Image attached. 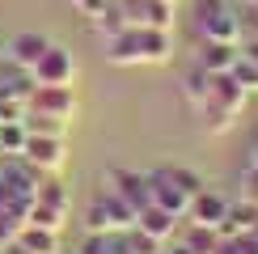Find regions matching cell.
Listing matches in <instances>:
<instances>
[{
    "label": "cell",
    "mask_w": 258,
    "mask_h": 254,
    "mask_svg": "<svg viewBox=\"0 0 258 254\" xmlns=\"http://www.w3.org/2000/svg\"><path fill=\"white\" fill-rule=\"evenodd\" d=\"M106 59L114 68H140V64H169L174 59V30L123 26L114 38H106Z\"/></svg>",
    "instance_id": "1"
},
{
    "label": "cell",
    "mask_w": 258,
    "mask_h": 254,
    "mask_svg": "<svg viewBox=\"0 0 258 254\" xmlns=\"http://www.w3.org/2000/svg\"><path fill=\"white\" fill-rule=\"evenodd\" d=\"M195 34H199V42H233V47H241V13L229 0H199Z\"/></svg>",
    "instance_id": "2"
},
{
    "label": "cell",
    "mask_w": 258,
    "mask_h": 254,
    "mask_svg": "<svg viewBox=\"0 0 258 254\" xmlns=\"http://www.w3.org/2000/svg\"><path fill=\"white\" fill-rule=\"evenodd\" d=\"M26 110L72 123V114H77V89H72V85H34L30 98H26Z\"/></svg>",
    "instance_id": "3"
},
{
    "label": "cell",
    "mask_w": 258,
    "mask_h": 254,
    "mask_svg": "<svg viewBox=\"0 0 258 254\" xmlns=\"http://www.w3.org/2000/svg\"><path fill=\"white\" fill-rule=\"evenodd\" d=\"M30 77H34V85H72V81H77V59H72L68 47L51 42V47L34 59Z\"/></svg>",
    "instance_id": "4"
},
{
    "label": "cell",
    "mask_w": 258,
    "mask_h": 254,
    "mask_svg": "<svg viewBox=\"0 0 258 254\" xmlns=\"http://www.w3.org/2000/svg\"><path fill=\"white\" fill-rule=\"evenodd\" d=\"M148 199H153L157 208H165L169 216H178V220H186V212H190V190L186 186H178L174 178H169V169H148Z\"/></svg>",
    "instance_id": "5"
},
{
    "label": "cell",
    "mask_w": 258,
    "mask_h": 254,
    "mask_svg": "<svg viewBox=\"0 0 258 254\" xmlns=\"http://www.w3.org/2000/svg\"><path fill=\"white\" fill-rule=\"evenodd\" d=\"M21 157L34 169H42V174H59L63 161H68V140L63 136H26Z\"/></svg>",
    "instance_id": "6"
},
{
    "label": "cell",
    "mask_w": 258,
    "mask_h": 254,
    "mask_svg": "<svg viewBox=\"0 0 258 254\" xmlns=\"http://www.w3.org/2000/svg\"><path fill=\"white\" fill-rule=\"evenodd\" d=\"M119 13L127 17V26L174 30V5L169 0H119Z\"/></svg>",
    "instance_id": "7"
},
{
    "label": "cell",
    "mask_w": 258,
    "mask_h": 254,
    "mask_svg": "<svg viewBox=\"0 0 258 254\" xmlns=\"http://www.w3.org/2000/svg\"><path fill=\"white\" fill-rule=\"evenodd\" d=\"M110 190L123 199V204H132L136 212L148 208L153 199H148V174H136V169H123V165H110Z\"/></svg>",
    "instance_id": "8"
},
{
    "label": "cell",
    "mask_w": 258,
    "mask_h": 254,
    "mask_svg": "<svg viewBox=\"0 0 258 254\" xmlns=\"http://www.w3.org/2000/svg\"><path fill=\"white\" fill-rule=\"evenodd\" d=\"M30 89H34V77H30V68H21L13 64L9 55H0V102H26Z\"/></svg>",
    "instance_id": "9"
},
{
    "label": "cell",
    "mask_w": 258,
    "mask_h": 254,
    "mask_svg": "<svg viewBox=\"0 0 258 254\" xmlns=\"http://www.w3.org/2000/svg\"><path fill=\"white\" fill-rule=\"evenodd\" d=\"M186 216H190V225H212V229H216L220 220L229 216V199H220L216 190H208V186H203L199 195L190 199V212H186Z\"/></svg>",
    "instance_id": "10"
},
{
    "label": "cell",
    "mask_w": 258,
    "mask_h": 254,
    "mask_svg": "<svg viewBox=\"0 0 258 254\" xmlns=\"http://www.w3.org/2000/svg\"><path fill=\"white\" fill-rule=\"evenodd\" d=\"M47 47H51V38H47V34H34V30H26V34H13V38H9L5 55L13 59V64H21V68H34V59H38Z\"/></svg>",
    "instance_id": "11"
},
{
    "label": "cell",
    "mask_w": 258,
    "mask_h": 254,
    "mask_svg": "<svg viewBox=\"0 0 258 254\" xmlns=\"http://www.w3.org/2000/svg\"><path fill=\"white\" fill-rule=\"evenodd\" d=\"M250 93L241 89L237 81H233V72H212V102L220 106V110H229V114H241V106Z\"/></svg>",
    "instance_id": "12"
},
{
    "label": "cell",
    "mask_w": 258,
    "mask_h": 254,
    "mask_svg": "<svg viewBox=\"0 0 258 254\" xmlns=\"http://www.w3.org/2000/svg\"><path fill=\"white\" fill-rule=\"evenodd\" d=\"M136 229H144L148 237H157V241H169V237H174V229H178V216H169L165 208L148 204V208L136 212Z\"/></svg>",
    "instance_id": "13"
},
{
    "label": "cell",
    "mask_w": 258,
    "mask_h": 254,
    "mask_svg": "<svg viewBox=\"0 0 258 254\" xmlns=\"http://www.w3.org/2000/svg\"><path fill=\"white\" fill-rule=\"evenodd\" d=\"M233 59H237V47L233 42H199V68L203 72H229Z\"/></svg>",
    "instance_id": "14"
},
{
    "label": "cell",
    "mask_w": 258,
    "mask_h": 254,
    "mask_svg": "<svg viewBox=\"0 0 258 254\" xmlns=\"http://www.w3.org/2000/svg\"><path fill=\"white\" fill-rule=\"evenodd\" d=\"M59 237L63 233L38 229V225H21V233H17V241L26 246V254H59Z\"/></svg>",
    "instance_id": "15"
},
{
    "label": "cell",
    "mask_w": 258,
    "mask_h": 254,
    "mask_svg": "<svg viewBox=\"0 0 258 254\" xmlns=\"http://www.w3.org/2000/svg\"><path fill=\"white\" fill-rule=\"evenodd\" d=\"M182 98L195 106V110H203V106L212 102V72H203L199 64H195V68L182 77Z\"/></svg>",
    "instance_id": "16"
},
{
    "label": "cell",
    "mask_w": 258,
    "mask_h": 254,
    "mask_svg": "<svg viewBox=\"0 0 258 254\" xmlns=\"http://www.w3.org/2000/svg\"><path fill=\"white\" fill-rule=\"evenodd\" d=\"M26 225H38V229H55V233H63V225H68V212L55 208V204H42V199H34V204L26 208Z\"/></svg>",
    "instance_id": "17"
},
{
    "label": "cell",
    "mask_w": 258,
    "mask_h": 254,
    "mask_svg": "<svg viewBox=\"0 0 258 254\" xmlns=\"http://www.w3.org/2000/svg\"><path fill=\"white\" fill-rule=\"evenodd\" d=\"M216 246H220V233L212 225H190L186 237H182V250L186 254H216Z\"/></svg>",
    "instance_id": "18"
},
{
    "label": "cell",
    "mask_w": 258,
    "mask_h": 254,
    "mask_svg": "<svg viewBox=\"0 0 258 254\" xmlns=\"http://www.w3.org/2000/svg\"><path fill=\"white\" fill-rule=\"evenodd\" d=\"M89 21H93V34H98L102 42H106V38H114V34L127 26V17L119 13V0H114V5H106L102 13H98V17H89Z\"/></svg>",
    "instance_id": "19"
},
{
    "label": "cell",
    "mask_w": 258,
    "mask_h": 254,
    "mask_svg": "<svg viewBox=\"0 0 258 254\" xmlns=\"http://www.w3.org/2000/svg\"><path fill=\"white\" fill-rule=\"evenodd\" d=\"M34 199H42V204H55V208H63V212L72 208V195H68V186H63L59 178H51V174H42V178H38V190H34Z\"/></svg>",
    "instance_id": "20"
},
{
    "label": "cell",
    "mask_w": 258,
    "mask_h": 254,
    "mask_svg": "<svg viewBox=\"0 0 258 254\" xmlns=\"http://www.w3.org/2000/svg\"><path fill=\"white\" fill-rule=\"evenodd\" d=\"M85 233H119V229H114V216H110V208H106L102 195L85 208Z\"/></svg>",
    "instance_id": "21"
},
{
    "label": "cell",
    "mask_w": 258,
    "mask_h": 254,
    "mask_svg": "<svg viewBox=\"0 0 258 254\" xmlns=\"http://www.w3.org/2000/svg\"><path fill=\"white\" fill-rule=\"evenodd\" d=\"M21 123H26V136H63V132H68V123H63V119L30 114V110H26V119H21Z\"/></svg>",
    "instance_id": "22"
},
{
    "label": "cell",
    "mask_w": 258,
    "mask_h": 254,
    "mask_svg": "<svg viewBox=\"0 0 258 254\" xmlns=\"http://www.w3.org/2000/svg\"><path fill=\"white\" fill-rule=\"evenodd\" d=\"M229 72H233V81H237L245 93H254V89H258V64H254V59H245V55H241V47H237V59H233V68H229Z\"/></svg>",
    "instance_id": "23"
},
{
    "label": "cell",
    "mask_w": 258,
    "mask_h": 254,
    "mask_svg": "<svg viewBox=\"0 0 258 254\" xmlns=\"http://www.w3.org/2000/svg\"><path fill=\"white\" fill-rule=\"evenodd\" d=\"M0 148H5V157H21V148H26V123H0Z\"/></svg>",
    "instance_id": "24"
},
{
    "label": "cell",
    "mask_w": 258,
    "mask_h": 254,
    "mask_svg": "<svg viewBox=\"0 0 258 254\" xmlns=\"http://www.w3.org/2000/svg\"><path fill=\"white\" fill-rule=\"evenodd\" d=\"M21 225H26V216H21V212H13V208H0V246L17 241Z\"/></svg>",
    "instance_id": "25"
},
{
    "label": "cell",
    "mask_w": 258,
    "mask_h": 254,
    "mask_svg": "<svg viewBox=\"0 0 258 254\" xmlns=\"http://www.w3.org/2000/svg\"><path fill=\"white\" fill-rule=\"evenodd\" d=\"M77 254H114V237L110 233H85V241L77 246Z\"/></svg>",
    "instance_id": "26"
},
{
    "label": "cell",
    "mask_w": 258,
    "mask_h": 254,
    "mask_svg": "<svg viewBox=\"0 0 258 254\" xmlns=\"http://www.w3.org/2000/svg\"><path fill=\"white\" fill-rule=\"evenodd\" d=\"M165 169H169V178H174L178 186H186V190H190V195H199V190H203V182H199L195 169H186V165H165Z\"/></svg>",
    "instance_id": "27"
},
{
    "label": "cell",
    "mask_w": 258,
    "mask_h": 254,
    "mask_svg": "<svg viewBox=\"0 0 258 254\" xmlns=\"http://www.w3.org/2000/svg\"><path fill=\"white\" fill-rule=\"evenodd\" d=\"M241 199L258 208V165H250V161H245V169H241Z\"/></svg>",
    "instance_id": "28"
},
{
    "label": "cell",
    "mask_w": 258,
    "mask_h": 254,
    "mask_svg": "<svg viewBox=\"0 0 258 254\" xmlns=\"http://www.w3.org/2000/svg\"><path fill=\"white\" fill-rule=\"evenodd\" d=\"M26 119V102H0V123H21Z\"/></svg>",
    "instance_id": "29"
},
{
    "label": "cell",
    "mask_w": 258,
    "mask_h": 254,
    "mask_svg": "<svg viewBox=\"0 0 258 254\" xmlns=\"http://www.w3.org/2000/svg\"><path fill=\"white\" fill-rule=\"evenodd\" d=\"M106 5H114V0H72V9H81L85 17H98Z\"/></svg>",
    "instance_id": "30"
},
{
    "label": "cell",
    "mask_w": 258,
    "mask_h": 254,
    "mask_svg": "<svg viewBox=\"0 0 258 254\" xmlns=\"http://www.w3.org/2000/svg\"><path fill=\"white\" fill-rule=\"evenodd\" d=\"M241 55H245V59H254V64H258V38H254V42H245V47H241Z\"/></svg>",
    "instance_id": "31"
},
{
    "label": "cell",
    "mask_w": 258,
    "mask_h": 254,
    "mask_svg": "<svg viewBox=\"0 0 258 254\" xmlns=\"http://www.w3.org/2000/svg\"><path fill=\"white\" fill-rule=\"evenodd\" d=\"M0 254H26V246L21 241H9V246H0Z\"/></svg>",
    "instance_id": "32"
},
{
    "label": "cell",
    "mask_w": 258,
    "mask_h": 254,
    "mask_svg": "<svg viewBox=\"0 0 258 254\" xmlns=\"http://www.w3.org/2000/svg\"><path fill=\"white\" fill-rule=\"evenodd\" d=\"M250 165H258V140L250 144Z\"/></svg>",
    "instance_id": "33"
},
{
    "label": "cell",
    "mask_w": 258,
    "mask_h": 254,
    "mask_svg": "<svg viewBox=\"0 0 258 254\" xmlns=\"http://www.w3.org/2000/svg\"><path fill=\"white\" fill-rule=\"evenodd\" d=\"M161 254H186V250H182V246H174V250H165V246H161Z\"/></svg>",
    "instance_id": "34"
},
{
    "label": "cell",
    "mask_w": 258,
    "mask_h": 254,
    "mask_svg": "<svg viewBox=\"0 0 258 254\" xmlns=\"http://www.w3.org/2000/svg\"><path fill=\"white\" fill-rule=\"evenodd\" d=\"M0 161H5V148H0Z\"/></svg>",
    "instance_id": "35"
},
{
    "label": "cell",
    "mask_w": 258,
    "mask_h": 254,
    "mask_svg": "<svg viewBox=\"0 0 258 254\" xmlns=\"http://www.w3.org/2000/svg\"><path fill=\"white\" fill-rule=\"evenodd\" d=\"M169 5H178V0H169Z\"/></svg>",
    "instance_id": "36"
}]
</instances>
